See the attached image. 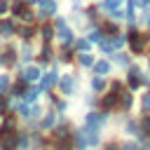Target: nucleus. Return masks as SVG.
Returning <instances> with one entry per match:
<instances>
[{"label":"nucleus","mask_w":150,"mask_h":150,"mask_svg":"<svg viewBox=\"0 0 150 150\" xmlns=\"http://www.w3.org/2000/svg\"><path fill=\"white\" fill-rule=\"evenodd\" d=\"M52 26H54V33H56V38H59V42H61V45H73L75 33L70 30V26L66 23V19H63V16H56Z\"/></svg>","instance_id":"f257e3e1"},{"label":"nucleus","mask_w":150,"mask_h":150,"mask_svg":"<svg viewBox=\"0 0 150 150\" xmlns=\"http://www.w3.org/2000/svg\"><path fill=\"white\" fill-rule=\"evenodd\" d=\"M124 91V84L122 82H112L110 84V89H108V94L103 96V101H101V108H103V112H108V110H112L115 105H117V101H120V94Z\"/></svg>","instance_id":"f03ea898"},{"label":"nucleus","mask_w":150,"mask_h":150,"mask_svg":"<svg viewBox=\"0 0 150 150\" xmlns=\"http://www.w3.org/2000/svg\"><path fill=\"white\" fill-rule=\"evenodd\" d=\"M105 122H108V112H103V110H89L84 117V127L91 131H101V127Z\"/></svg>","instance_id":"7ed1b4c3"},{"label":"nucleus","mask_w":150,"mask_h":150,"mask_svg":"<svg viewBox=\"0 0 150 150\" xmlns=\"http://www.w3.org/2000/svg\"><path fill=\"white\" fill-rule=\"evenodd\" d=\"M124 45H127V38L120 35V33H115V38H103V40L98 42V47H101L103 54H112L115 49H122Z\"/></svg>","instance_id":"20e7f679"},{"label":"nucleus","mask_w":150,"mask_h":150,"mask_svg":"<svg viewBox=\"0 0 150 150\" xmlns=\"http://www.w3.org/2000/svg\"><path fill=\"white\" fill-rule=\"evenodd\" d=\"M59 89H61V94L63 96H73L75 94V89H77V77L75 75H70V73H66V75H61L59 77Z\"/></svg>","instance_id":"39448f33"},{"label":"nucleus","mask_w":150,"mask_h":150,"mask_svg":"<svg viewBox=\"0 0 150 150\" xmlns=\"http://www.w3.org/2000/svg\"><path fill=\"white\" fill-rule=\"evenodd\" d=\"M150 38H145V35H141L138 30H134L131 28V33H129V38H127V42H129V47H131V52H136V54H143L145 52V42H148Z\"/></svg>","instance_id":"423d86ee"},{"label":"nucleus","mask_w":150,"mask_h":150,"mask_svg":"<svg viewBox=\"0 0 150 150\" xmlns=\"http://www.w3.org/2000/svg\"><path fill=\"white\" fill-rule=\"evenodd\" d=\"M56 82H59V68H56V63H54L49 73H42V75H40L38 87H40V91H45V89H52Z\"/></svg>","instance_id":"0eeeda50"},{"label":"nucleus","mask_w":150,"mask_h":150,"mask_svg":"<svg viewBox=\"0 0 150 150\" xmlns=\"http://www.w3.org/2000/svg\"><path fill=\"white\" fill-rule=\"evenodd\" d=\"M141 73H143V70H141L138 66H134V63L129 66V73H127V84H129L131 89H138V87H141Z\"/></svg>","instance_id":"6e6552de"},{"label":"nucleus","mask_w":150,"mask_h":150,"mask_svg":"<svg viewBox=\"0 0 150 150\" xmlns=\"http://www.w3.org/2000/svg\"><path fill=\"white\" fill-rule=\"evenodd\" d=\"M19 75H21L26 82H38V80H40V75H42V70H40L38 66H28V68L19 70Z\"/></svg>","instance_id":"1a4fd4ad"},{"label":"nucleus","mask_w":150,"mask_h":150,"mask_svg":"<svg viewBox=\"0 0 150 150\" xmlns=\"http://www.w3.org/2000/svg\"><path fill=\"white\" fill-rule=\"evenodd\" d=\"M14 33H16L14 21H12V19H2V21H0V38H12Z\"/></svg>","instance_id":"9d476101"},{"label":"nucleus","mask_w":150,"mask_h":150,"mask_svg":"<svg viewBox=\"0 0 150 150\" xmlns=\"http://www.w3.org/2000/svg\"><path fill=\"white\" fill-rule=\"evenodd\" d=\"M91 73H94V75H108V73H110V61H105V59L94 61V63H91Z\"/></svg>","instance_id":"9b49d317"},{"label":"nucleus","mask_w":150,"mask_h":150,"mask_svg":"<svg viewBox=\"0 0 150 150\" xmlns=\"http://www.w3.org/2000/svg\"><path fill=\"white\" fill-rule=\"evenodd\" d=\"M40 94H42V91H40V87H38V84H30V87H26V91H23V96H21V98H23L26 103H35Z\"/></svg>","instance_id":"f8f14e48"},{"label":"nucleus","mask_w":150,"mask_h":150,"mask_svg":"<svg viewBox=\"0 0 150 150\" xmlns=\"http://www.w3.org/2000/svg\"><path fill=\"white\" fill-rule=\"evenodd\" d=\"M124 134H127V136L143 138V134H141V127H138V122H136V120H127V122H124Z\"/></svg>","instance_id":"ddd939ff"},{"label":"nucleus","mask_w":150,"mask_h":150,"mask_svg":"<svg viewBox=\"0 0 150 150\" xmlns=\"http://www.w3.org/2000/svg\"><path fill=\"white\" fill-rule=\"evenodd\" d=\"M117 103H120V108H122L124 112H129V110H131V105H134V94H131V91H122Z\"/></svg>","instance_id":"4468645a"},{"label":"nucleus","mask_w":150,"mask_h":150,"mask_svg":"<svg viewBox=\"0 0 150 150\" xmlns=\"http://www.w3.org/2000/svg\"><path fill=\"white\" fill-rule=\"evenodd\" d=\"M2 56H5V66H14L16 63V56H19V52L9 45L7 49H2Z\"/></svg>","instance_id":"2eb2a0df"},{"label":"nucleus","mask_w":150,"mask_h":150,"mask_svg":"<svg viewBox=\"0 0 150 150\" xmlns=\"http://www.w3.org/2000/svg\"><path fill=\"white\" fill-rule=\"evenodd\" d=\"M112 61H115L117 66H129V63H131L129 54H124V52H120V49H115V52H112Z\"/></svg>","instance_id":"dca6fc26"},{"label":"nucleus","mask_w":150,"mask_h":150,"mask_svg":"<svg viewBox=\"0 0 150 150\" xmlns=\"http://www.w3.org/2000/svg\"><path fill=\"white\" fill-rule=\"evenodd\" d=\"M19 59H21V63H30V59H33V47H30L28 42L21 47V52H19Z\"/></svg>","instance_id":"f3484780"},{"label":"nucleus","mask_w":150,"mask_h":150,"mask_svg":"<svg viewBox=\"0 0 150 150\" xmlns=\"http://www.w3.org/2000/svg\"><path fill=\"white\" fill-rule=\"evenodd\" d=\"M73 47H75L77 52H89L91 42H89L87 38H75V40H73Z\"/></svg>","instance_id":"a211bd4d"},{"label":"nucleus","mask_w":150,"mask_h":150,"mask_svg":"<svg viewBox=\"0 0 150 150\" xmlns=\"http://www.w3.org/2000/svg\"><path fill=\"white\" fill-rule=\"evenodd\" d=\"M40 63H49L52 61V47H49V42H45L42 45V49H40V59H38Z\"/></svg>","instance_id":"6ab92c4d"},{"label":"nucleus","mask_w":150,"mask_h":150,"mask_svg":"<svg viewBox=\"0 0 150 150\" xmlns=\"http://www.w3.org/2000/svg\"><path fill=\"white\" fill-rule=\"evenodd\" d=\"M89 84H91V89H94V91H103V89L108 87V84H105V80H103V75H94Z\"/></svg>","instance_id":"aec40b11"},{"label":"nucleus","mask_w":150,"mask_h":150,"mask_svg":"<svg viewBox=\"0 0 150 150\" xmlns=\"http://www.w3.org/2000/svg\"><path fill=\"white\" fill-rule=\"evenodd\" d=\"M103 38H105V35H103V30H101V28H94V30H89V35H87V40H89L91 45H98Z\"/></svg>","instance_id":"412c9836"},{"label":"nucleus","mask_w":150,"mask_h":150,"mask_svg":"<svg viewBox=\"0 0 150 150\" xmlns=\"http://www.w3.org/2000/svg\"><path fill=\"white\" fill-rule=\"evenodd\" d=\"M138 127H141V134H143V138H148V136H150V115H148V112L143 115V120L138 122Z\"/></svg>","instance_id":"4be33fe9"},{"label":"nucleus","mask_w":150,"mask_h":150,"mask_svg":"<svg viewBox=\"0 0 150 150\" xmlns=\"http://www.w3.org/2000/svg\"><path fill=\"white\" fill-rule=\"evenodd\" d=\"M40 35H42L45 42H49V40L54 38V26H52V23H45V26L40 28Z\"/></svg>","instance_id":"5701e85b"},{"label":"nucleus","mask_w":150,"mask_h":150,"mask_svg":"<svg viewBox=\"0 0 150 150\" xmlns=\"http://www.w3.org/2000/svg\"><path fill=\"white\" fill-rule=\"evenodd\" d=\"M77 61H80V66H84V68H91V63H94V56H91L89 52H80Z\"/></svg>","instance_id":"b1692460"},{"label":"nucleus","mask_w":150,"mask_h":150,"mask_svg":"<svg viewBox=\"0 0 150 150\" xmlns=\"http://www.w3.org/2000/svg\"><path fill=\"white\" fill-rule=\"evenodd\" d=\"M54 124H56V112H52V110H49V112L45 115V120H42V124H40V127H42V129H52Z\"/></svg>","instance_id":"393cba45"},{"label":"nucleus","mask_w":150,"mask_h":150,"mask_svg":"<svg viewBox=\"0 0 150 150\" xmlns=\"http://www.w3.org/2000/svg\"><path fill=\"white\" fill-rule=\"evenodd\" d=\"M16 30H19V35H21L26 42H28V40L35 35V28H33V26H21V28H16Z\"/></svg>","instance_id":"a878e982"},{"label":"nucleus","mask_w":150,"mask_h":150,"mask_svg":"<svg viewBox=\"0 0 150 150\" xmlns=\"http://www.w3.org/2000/svg\"><path fill=\"white\" fill-rule=\"evenodd\" d=\"M101 30H103V35H115V33H117V23H115V21H108Z\"/></svg>","instance_id":"bb28decb"},{"label":"nucleus","mask_w":150,"mask_h":150,"mask_svg":"<svg viewBox=\"0 0 150 150\" xmlns=\"http://www.w3.org/2000/svg\"><path fill=\"white\" fill-rule=\"evenodd\" d=\"M9 89V77L7 75H0V94H5Z\"/></svg>","instance_id":"cd10ccee"},{"label":"nucleus","mask_w":150,"mask_h":150,"mask_svg":"<svg viewBox=\"0 0 150 150\" xmlns=\"http://www.w3.org/2000/svg\"><path fill=\"white\" fill-rule=\"evenodd\" d=\"M143 112H150V91L143 96Z\"/></svg>","instance_id":"c85d7f7f"},{"label":"nucleus","mask_w":150,"mask_h":150,"mask_svg":"<svg viewBox=\"0 0 150 150\" xmlns=\"http://www.w3.org/2000/svg\"><path fill=\"white\" fill-rule=\"evenodd\" d=\"M9 12V2L7 0H0V14H7Z\"/></svg>","instance_id":"c756f323"},{"label":"nucleus","mask_w":150,"mask_h":150,"mask_svg":"<svg viewBox=\"0 0 150 150\" xmlns=\"http://www.w3.org/2000/svg\"><path fill=\"white\" fill-rule=\"evenodd\" d=\"M105 150H120L117 143H105Z\"/></svg>","instance_id":"7c9ffc66"},{"label":"nucleus","mask_w":150,"mask_h":150,"mask_svg":"<svg viewBox=\"0 0 150 150\" xmlns=\"http://www.w3.org/2000/svg\"><path fill=\"white\" fill-rule=\"evenodd\" d=\"M0 66H5V56H2V49H0Z\"/></svg>","instance_id":"2f4dec72"},{"label":"nucleus","mask_w":150,"mask_h":150,"mask_svg":"<svg viewBox=\"0 0 150 150\" xmlns=\"http://www.w3.org/2000/svg\"><path fill=\"white\" fill-rule=\"evenodd\" d=\"M148 68H150V56H148Z\"/></svg>","instance_id":"473e14b6"}]
</instances>
